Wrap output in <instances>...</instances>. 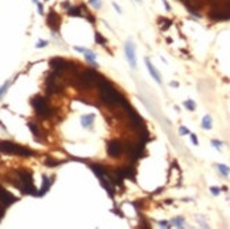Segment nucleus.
Here are the masks:
<instances>
[{
  "label": "nucleus",
  "mask_w": 230,
  "mask_h": 229,
  "mask_svg": "<svg viewBox=\"0 0 230 229\" xmlns=\"http://www.w3.org/2000/svg\"><path fill=\"white\" fill-rule=\"evenodd\" d=\"M97 88H99V92H100V99L107 106H116V105H121L123 106L124 103L127 102L120 93L110 85L109 81L105 79V78H102L97 82Z\"/></svg>",
  "instance_id": "obj_1"
},
{
  "label": "nucleus",
  "mask_w": 230,
  "mask_h": 229,
  "mask_svg": "<svg viewBox=\"0 0 230 229\" xmlns=\"http://www.w3.org/2000/svg\"><path fill=\"white\" fill-rule=\"evenodd\" d=\"M0 151L2 153H7V154H17V156H33L34 151L27 147H23L20 144H16V143L11 142H0Z\"/></svg>",
  "instance_id": "obj_2"
},
{
  "label": "nucleus",
  "mask_w": 230,
  "mask_h": 229,
  "mask_svg": "<svg viewBox=\"0 0 230 229\" xmlns=\"http://www.w3.org/2000/svg\"><path fill=\"white\" fill-rule=\"evenodd\" d=\"M31 106L34 108L37 115L41 117H50V116H52V113H54V110L48 106L47 99L43 96H34L31 99Z\"/></svg>",
  "instance_id": "obj_3"
},
{
  "label": "nucleus",
  "mask_w": 230,
  "mask_h": 229,
  "mask_svg": "<svg viewBox=\"0 0 230 229\" xmlns=\"http://www.w3.org/2000/svg\"><path fill=\"white\" fill-rule=\"evenodd\" d=\"M58 75L60 74L52 71V74L47 76V81H45V87H47V92L50 95H55V93H61L64 91L62 83L58 81Z\"/></svg>",
  "instance_id": "obj_4"
},
{
  "label": "nucleus",
  "mask_w": 230,
  "mask_h": 229,
  "mask_svg": "<svg viewBox=\"0 0 230 229\" xmlns=\"http://www.w3.org/2000/svg\"><path fill=\"white\" fill-rule=\"evenodd\" d=\"M123 150H124V147L121 144V142H119V140H110L107 143V154L110 157L120 156L121 153H123Z\"/></svg>",
  "instance_id": "obj_5"
},
{
  "label": "nucleus",
  "mask_w": 230,
  "mask_h": 229,
  "mask_svg": "<svg viewBox=\"0 0 230 229\" xmlns=\"http://www.w3.org/2000/svg\"><path fill=\"white\" fill-rule=\"evenodd\" d=\"M47 24H48V27L52 28L54 31H58L60 30V26H61V17L58 16L54 10H51L50 14H48V17H47Z\"/></svg>",
  "instance_id": "obj_6"
},
{
  "label": "nucleus",
  "mask_w": 230,
  "mask_h": 229,
  "mask_svg": "<svg viewBox=\"0 0 230 229\" xmlns=\"http://www.w3.org/2000/svg\"><path fill=\"white\" fill-rule=\"evenodd\" d=\"M17 198L14 195H11L9 191L3 188V187H0V202L3 204V205H11L13 202H16Z\"/></svg>",
  "instance_id": "obj_7"
},
{
  "label": "nucleus",
  "mask_w": 230,
  "mask_h": 229,
  "mask_svg": "<svg viewBox=\"0 0 230 229\" xmlns=\"http://www.w3.org/2000/svg\"><path fill=\"white\" fill-rule=\"evenodd\" d=\"M144 146H146V142H143V140H141L140 143H137L136 146H131L130 147V156H131V159H133V160L141 159V156H143Z\"/></svg>",
  "instance_id": "obj_8"
},
{
  "label": "nucleus",
  "mask_w": 230,
  "mask_h": 229,
  "mask_svg": "<svg viewBox=\"0 0 230 229\" xmlns=\"http://www.w3.org/2000/svg\"><path fill=\"white\" fill-rule=\"evenodd\" d=\"M126 55H127V60H129V64L131 65V68H136L137 61H136V55H134V45L130 41L126 44Z\"/></svg>",
  "instance_id": "obj_9"
},
{
  "label": "nucleus",
  "mask_w": 230,
  "mask_h": 229,
  "mask_svg": "<svg viewBox=\"0 0 230 229\" xmlns=\"http://www.w3.org/2000/svg\"><path fill=\"white\" fill-rule=\"evenodd\" d=\"M116 171L120 174L121 178H131L133 181H136V170L133 167H123V168H119Z\"/></svg>",
  "instance_id": "obj_10"
},
{
  "label": "nucleus",
  "mask_w": 230,
  "mask_h": 229,
  "mask_svg": "<svg viewBox=\"0 0 230 229\" xmlns=\"http://www.w3.org/2000/svg\"><path fill=\"white\" fill-rule=\"evenodd\" d=\"M146 64H147V68H148V71H150V75L153 76V78L157 81L158 83H161V75L158 74V71L154 68V65L151 64V61L148 60V58H146Z\"/></svg>",
  "instance_id": "obj_11"
},
{
  "label": "nucleus",
  "mask_w": 230,
  "mask_h": 229,
  "mask_svg": "<svg viewBox=\"0 0 230 229\" xmlns=\"http://www.w3.org/2000/svg\"><path fill=\"white\" fill-rule=\"evenodd\" d=\"M93 119H95V115H86V116H82L80 122H82V126L84 127H89L92 123H93Z\"/></svg>",
  "instance_id": "obj_12"
},
{
  "label": "nucleus",
  "mask_w": 230,
  "mask_h": 229,
  "mask_svg": "<svg viewBox=\"0 0 230 229\" xmlns=\"http://www.w3.org/2000/svg\"><path fill=\"white\" fill-rule=\"evenodd\" d=\"M51 185V180L48 178V177H44V181H43V187H41L40 193H38V195H44V194L48 191V188H50Z\"/></svg>",
  "instance_id": "obj_13"
},
{
  "label": "nucleus",
  "mask_w": 230,
  "mask_h": 229,
  "mask_svg": "<svg viewBox=\"0 0 230 229\" xmlns=\"http://www.w3.org/2000/svg\"><path fill=\"white\" fill-rule=\"evenodd\" d=\"M202 127L206 129V130L212 129V119H210L209 115H206V116L203 117V120H202Z\"/></svg>",
  "instance_id": "obj_14"
},
{
  "label": "nucleus",
  "mask_w": 230,
  "mask_h": 229,
  "mask_svg": "<svg viewBox=\"0 0 230 229\" xmlns=\"http://www.w3.org/2000/svg\"><path fill=\"white\" fill-rule=\"evenodd\" d=\"M28 127H30V130L33 132L34 136H35V139H37V140H40V130H38V127H37L33 122L28 123Z\"/></svg>",
  "instance_id": "obj_15"
},
{
  "label": "nucleus",
  "mask_w": 230,
  "mask_h": 229,
  "mask_svg": "<svg viewBox=\"0 0 230 229\" xmlns=\"http://www.w3.org/2000/svg\"><path fill=\"white\" fill-rule=\"evenodd\" d=\"M84 54H85V58H86L89 62H93V64H95V61H96V55H95L92 51H90V50H86Z\"/></svg>",
  "instance_id": "obj_16"
},
{
  "label": "nucleus",
  "mask_w": 230,
  "mask_h": 229,
  "mask_svg": "<svg viewBox=\"0 0 230 229\" xmlns=\"http://www.w3.org/2000/svg\"><path fill=\"white\" fill-rule=\"evenodd\" d=\"M158 23L161 24V28H162V30H167L168 27L171 26V20H168V19H162V17H160V19H158Z\"/></svg>",
  "instance_id": "obj_17"
},
{
  "label": "nucleus",
  "mask_w": 230,
  "mask_h": 229,
  "mask_svg": "<svg viewBox=\"0 0 230 229\" xmlns=\"http://www.w3.org/2000/svg\"><path fill=\"white\" fill-rule=\"evenodd\" d=\"M60 164H61V161H58V160H54L51 157L45 159V166H48V167H55V166H60Z\"/></svg>",
  "instance_id": "obj_18"
},
{
  "label": "nucleus",
  "mask_w": 230,
  "mask_h": 229,
  "mask_svg": "<svg viewBox=\"0 0 230 229\" xmlns=\"http://www.w3.org/2000/svg\"><path fill=\"white\" fill-rule=\"evenodd\" d=\"M217 168H219V171L222 174H223L224 177H227L229 176V173H230V168L227 166H224V164H217Z\"/></svg>",
  "instance_id": "obj_19"
},
{
  "label": "nucleus",
  "mask_w": 230,
  "mask_h": 229,
  "mask_svg": "<svg viewBox=\"0 0 230 229\" xmlns=\"http://www.w3.org/2000/svg\"><path fill=\"white\" fill-rule=\"evenodd\" d=\"M95 38H96V41H97V44H100V45H106V43H107V40L100 33H96L95 34Z\"/></svg>",
  "instance_id": "obj_20"
},
{
  "label": "nucleus",
  "mask_w": 230,
  "mask_h": 229,
  "mask_svg": "<svg viewBox=\"0 0 230 229\" xmlns=\"http://www.w3.org/2000/svg\"><path fill=\"white\" fill-rule=\"evenodd\" d=\"M68 14L69 16H80V9L79 7H69L68 9Z\"/></svg>",
  "instance_id": "obj_21"
},
{
  "label": "nucleus",
  "mask_w": 230,
  "mask_h": 229,
  "mask_svg": "<svg viewBox=\"0 0 230 229\" xmlns=\"http://www.w3.org/2000/svg\"><path fill=\"white\" fill-rule=\"evenodd\" d=\"M185 108H187L188 110H195V108H196V105H195V102L194 100H191V99H188V100H185Z\"/></svg>",
  "instance_id": "obj_22"
},
{
  "label": "nucleus",
  "mask_w": 230,
  "mask_h": 229,
  "mask_svg": "<svg viewBox=\"0 0 230 229\" xmlns=\"http://www.w3.org/2000/svg\"><path fill=\"white\" fill-rule=\"evenodd\" d=\"M172 223L177 226V228H182V226H183V219L182 218H175L172 221Z\"/></svg>",
  "instance_id": "obj_23"
},
{
  "label": "nucleus",
  "mask_w": 230,
  "mask_h": 229,
  "mask_svg": "<svg viewBox=\"0 0 230 229\" xmlns=\"http://www.w3.org/2000/svg\"><path fill=\"white\" fill-rule=\"evenodd\" d=\"M210 193L213 194V195H219L220 188H217V187H210Z\"/></svg>",
  "instance_id": "obj_24"
},
{
  "label": "nucleus",
  "mask_w": 230,
  "mask_h": 229,
  "mask_svg": "<svg viewBox=\"0 0 230 229\" xmlns=\"http://www.w3.org/2000/svg\"><path fill=\"white\" fill-rule=\"evenodd\" d=\"M7 88H9V82H6V83L3 85V87L0 88V98H2V95H3V93L7 91Z\"/></svg>",
  "instance_id": "obj_25"
},
{
  "label": "nucleus",
  "mask_w": 230,
  "mask_h": 229,
  "mask_svg": "<svg viewBox=\"0 0 230 229\" xmlns=\"http://www.w3.org/2000/svg\"><path fill=\"white\" fill-rule=\"evenodd\" d=\"M45 45H47V41H45V40H40L38 43L35 44L37 48H41V47H45Z\"/></svg>",
  "instance_id": "obj_26"
},
{
  "label": "nucleus",
  "mask_w": 230,
  "mask_h": 229,
  "mask_svg": "<svg viewBox=\"0 0 230 229\" xmlns=\"http://www.w3.org/2000/svg\"><path fill=\"white\" fill-rule=\"evenodd\" d=\"M179 133H181V134H191L189 130H188L185 126H181V127H179Z\"/></svg>",
  "instance_id": "obj_27"
},
{
  "label": "nucleus",
  "mask_w": 230,
  "mask_h": 229,
  "mask_svg": "<svg viewBox=\"0 0 230 229\" xmlns=\"http://www.w3.org/2000/svg\"><path fill=\"white\" fill-rule=\"evenodd\" d=\"M212 144H213V147H216L217 150H220V146H222V142H219V140H212Z\"/></svg>",
  "instance_id": "obj_28"
},
{
  "label": "nucleus",
  "mask_w": 230,
  "mask_h": 229,
  "mask_svg": "<svg viewBox=\"0 0 230 229\" xmlns=\"http://www.w3.org/2000/svg\"><path fill=\"white\" fill-rule=\"evenodd\" d=\"M90 3L93 4V6L96 7V9H99V7L102 6V3H100V0H90Z\"/></svg>",
  "instance_id": "obj_29"
},
{
  "label": "nucleus",
  "mask_w": 230,
  "mask_h": 229,
  "mask_svg": "<svg viewBox=\"0 0 230 229\" xmlns=\"http://www.w3.org/2000/svg\"><path fill=\"white\" fill-rule=\"evenodd\" d=\"M191 140H192V143H194L195 146H198V139H196V136H195L194 133L191 134Z\"/></svg>",
  "instance_id": "obj_30"
},
{
  "label": "nucleus",
  "mask_w": 230,
  "mask_h": 229,
  "mask_svg": "<svg viewBox=\"0 0 230 229\" xmlns=\"http://www.w3.org/2000/svg\"><path fill=\"white\" fill-rule=\"evenodd\" d=\"M160 226L161 228H170V225H168L167 221H160Z\"/></svg>",
  "instance_id": "obj_31"
},
{
  "label": "nucleus",
  "mask_w": 230,
  "mask_h": 229,
  "mask_svg": "<svg viewBox=\"0 0 230 229\" xmlns=\"http://www.w3.org/2000/svg\"><path fill=\"white\" fill-rule=\"evenodd\" d=\"M37 7H38V13L43 14V13H44V10H43V4H41V3H37Z\"/></svg>",
  "instance_id": "obj_32"
},
{
  "label": "nucleus",
  "mask_w": 230,
  "mask_h": 229,
  "mask_svg": "<svg viewBox=\"0 0 230 229\" xmlns=\"http://www.w3.org/2000/svg\"><path fill=\"white\" fill-rule=\"evenodd\" d=\"M162 2H164V6H165V9H167L168 11H170V10H171V6L168 4V2H167V0H162Z\"/></svg>",
  "instance_id": "obj_33"
},
{
  "label": "nucleus",
  "mask_w": 230,
  "mask_h": 229,
  "mask_svg": "<svg viewBox=\"0 0 230 229\" xmlns=\"http://www.w3.org/2000/svg\"><path fill=\"white\" fill-rule=\"evenodd\" d=\"M75 50L79 51V53H85V51H86L85 48H82V47H75Z\"/></svg>",
  "instance_id": "obj_34"
},
{
  "label": "nucleus",
  "mask_w": 230,
  "mask_h": 229,
  "mask_svg": "<svg viewBox=\"0 0 230 229\" xmlns=\"http://www.w3.org/2000/svg\"><path fill=\"white\" fill-rule=\"evenodd\" d=\"M114 212H116V215H119V216H121V218H123V212H121V211H119V209H114Z\"/></svg>",
  "instance_id": "obj_35"
},
{
  "label": "nucleus",
  "mask_w": 230,
  "mask_h": 229,
  "mask_svg": "<svg viewBox=\"0 0 230 229\" xmlns=\"http://www.w3.org/2000/svg\"><path fill=\"white\" fill-rule=\"evenodd\" d=\"M113 7H114V9H116L117 11H119V13H121V9H120V7H119V6H117L116 3H113Z\"/></svg>",
  "instance_id": "obj_36"
},
{
  "label": "nucleus",
  "mask_w": 230,
  "mask_h": 229,
  "mask_svg": "<svg viewBox=\"0 0 230 229\" xmlns=\"http://www.w3.org/2000/svg\"><path fill=\"white\" fill-rule=\"evenodd\" d=\"M171 87H174V88L178 87V82H171Z\"/></svg>",
  "instance_id": "obj_37"
},
{
  "label": "nucleus",
  "mask_w": 230,
  "mask_h": 229,
  "mask_svg": "<svg viewBox=\"0 0 230 229\" xmlns=\"http://www.w3.org/2000/svg\"><path fill=\"white\" fill-rule=\"evenodd\" d=\"M33 2H34V3H38V0H33Z\"/></svg>",
  "instance_id": "obj_38"
},
{
  "label": "nucleus",
  "mask_w": 230,
  "mask_h": 229,
  "mask_svg": "<svg viewBox=\"0 0 230 229\" xmlns=\"http://www.w3.org/2000/svg\"><path fill=\"white\" fill-rule=\"evenodd\" d=\"M136 2H140V0H136Z\"/></svg>",
  "instance_id": "obj_39"
},
{
  "label": "nucleus",
  "mask_w": 230,
  "mask_h": 229,
  "mask_svg": "<svg viewBox=\"0 0 230 229\" xmlns=\"http://www.w3.org/2000/svg\"><path fill=\"white\" fill-rule=\"evenodd\" d=\"M181 2H185V0H181Z\"/></svg>",
  "instance_id": "obj_40"
}]
</instances>
